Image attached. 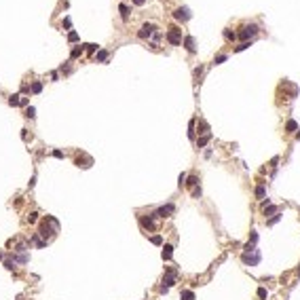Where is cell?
<instances>
[{"mask_svg": "<svg viewBox=\"0 0 300 300\" xmlns=\"http://www.w3.org/2000/svg\"><path fill=\"white\" fill-rule=\"evenodd\" d=\"M140 224H142L146 230H154V218H152V216H148V218L142 216V218H140Z\"/></svg>", "mask_w": 300, "mask_h": 300, "instance_id": "obj_8", "label": "cell"}, {"mask_svg": "<svg viewBox=\"0 0 300 300\" xmlns=\"http://www.w3.org/2000/svg\"><path fill=\"white\" fill-rule=\"evenodd\" d=\"M40 91H43V83H38V81L32 83V93H40Z\"/></svg>", "mask_w": 300, "mask_h": 300, "instance_id": "obj_19", "label": "cell"}, {"mask_svg": "<svg viewBox=\"0 0 300 300\" xmlns=\"http://www.w3.org/2000/svg\"><path fill=\"white\" fill-rule=\"evenodd\" d=\"M247 47H252V43H247V40H245V43H241L239 47H235V51H245Z\"/></svg>", "mask_w": 300, "mask_h": 300, "instance_id": "obj_24", "label": "cell"}, {"mask_svg": "<svg viewBox=\"0 0 300 300\" xmlns=\"http://www.w3.org/2000/svg\"><path fill=\"white\" fill-rule=\"evenodd\" d=\"M298 277H300V266H298Z\"/></svg>", "mask_w": 300, "mask_h": 300, "instance_id": "obj_42", "label": "cell"}, {"mask_svg": "<svg viewBox=\"0 0 300 300\" xmlns=\"http://www.w3.org/2000/svg\"><path fill=\"white\" fill-rule=\"evenodd\" d=\"M256 197H258V199H262V197H264V186H258V188H256Z\"/></svg>", "mask_w": 300, "mask_h": 300, "instance_id": "obj_29", "label": "cell"}, {"mask_svg": "<svg viewBox=\"0 0 300 300\" xmlns=\"http://www.w3.org/2000/svg\"><path fill=\"white\" fill-rule=\"evenodd\" d=\"M26 116H28V119H34V116H36V110H34V106H28V108H26Z\"/></svg>", "mask_w": 300, "mask_h": 300, "instance_id": "obj_16", "label": "cell"}, {"mask_svg": "<svg viewBox=\"0 0 300 300\" xmlns=\"http://www.w3.org/2000/svg\"><path fill=\"white\" fill-rule=\"evenodd\" d=\"M81 53H83V49H81V47H76V49H74V51H72V55H70V57H72V59H74V57H78V55H81Z\"/></svg>", "mask_w": 300, "mask_h": 300, "instance_id": "obj_31", "label": "cell"}, {"mask_svg": "<svg viewBox=\"0 0 300 300\" xmlns=\"http://www.w3.org/2000/svg\"><path fill=\"white\" fill-rule=\"evenodd\" d=\"M68 38H70V40H76V38H78V34H76V32H70V36H68Z\"/></svg>", "mask_w": 300, "mask_h": 300, "instance_id": "obj_40", "label": "cell"}, {"mask_svg": "<svg viewBox=\"0 0 300 300\" xmlns=\"http://www.w3.org/2000/svg\"><path fill=\"white\" fill-rule=\"evenodd\" d=\"M184 47H186L188 53H195V38H192V36H186V38H184Z\"/></svg>", "mask_w": 300, "mask_h": 300, "instance_id": "obj_10", "label": "cell"}, {"mask_svg": "<svg viewBox=\"0 0 300 300\" xmlns=\"http://www.w3.org/2000/svg\"><path fill=\"white\" fill-rule=\"evenodd\" d=\"M36 218H38V214H36V212H32V214L28 216V222L32 224V222H36Z\"/></svg>", "mask_w": 300, "mask_h": 300, "instance_id": "obj_34", "label": "cell"}, {"mask_svg": "<svg viewBox=\"0 0 300 300\" xmlns=\"http://www.w3.org/2000/svg\"><path fill=\"white\" fill-rule=\"evenodd\" d=\"M279 220H281V216H273V218H271V220H268L266 224H268V226H273V224H277Z\"/></svg>", "mask_w": 300, "mask_h": 300, "instance_id": "obj_27", "label": "cell"}, {"mask_svg": "<svg viewBox=\"0 0 300 300\" xmlns=\"http://www.w3.org/2000/svg\"><path fill=\"white\" fill-rule=\"evenodd\" d=\"M32 241L36 243V247H44V245H47V241H43V239H40V235H38V233H34V237H32Z\"/></svg>", "mask_w": 300, "mask_h": 300, "instance_id": "obj_13", "label": "cell"}, {"mask_svg": "<svg viewBox=\"0 0 300 300\" xmlns=\"http://www.w3.org/2000/svg\"><path fill=\"white\" fill-rule=\"evenodd\" d=\"M87 51H89V53H93V51H97V44H87Z\"/></svg>", "mask_w": 300, "mask_h": 300, "instance_id": "obj_39", "label": "cell"}, {"mask_svg": "<svg viewBox=\"0 0 300 300\" xmlns=\"http://www.w3.org/2000/svg\"><path fill=\"white\" fill-rule=\"evenodd\" d=\"M258 298H266V290H264V288H260V290H258Z\"/></svg>", "mask_w": 300, "mask_h": 300, "instance_id": "obj_36", "label": "cell"}, {"mask_svg": "<svg viewBox=\"0 0 300 300\" xmlns=\"http://www.w3.org/2000/svg\"><path fill=\"white\" fill-rule=\"evenodd\" d=\"M4 268L13 271V268H15V262H13V260H4Z\"/></svg>", "mask_w": 300, "mask_h": 300, "instance_id": "obj_28", "label": "cell"}, {"mask_svg": "<svg viewBox=\"0 0 300 300\" xmlns=\"http://www.w3.org/2000/svg\"><path fill=\"white\" fill-rule=\"evenodd\" d=\"M173 209H175V207H173L171 203H169V205H163V207H159V209L152 214V218H167V216L173 214Z\"/></svg>", "mask_w": 300, "mask_h": 300, "instance_id": "obj_5", "label": "cell"}, {"mask_svg": "<svg viewBox=\"0 0 300 300\" xmlns=\"http://www.w3.org/2000/svg\"><path fill=\"white\" fill-rule=\"evenodd\" d=\"M298 140H300V133H298Z\"/></svg>", "mask_w": 300, "mask_h": 300, "instance_id": "obj_43", "label": "cell"}, {"mask_svg": "<svg viewBox=\"0 0 300 300\" xmlns=\"http://www.w3.org/2000/svg\"><path fill=\"white\" fill-rule=\"evenodd\" d=\"M285 129L292 133V131H296L298 129V125H296V121H288V125H285Z\"/></svg>", "mask_w": 300, "mask_h": 300, "instance_id": "obj_20", "label": "cell"}, {"mask_svg": "<svg viewBox=\"0 0 300 300\" xmlns=\"http://www.w3.org/2000/svg\"><path fill=\"white\" fill-rule=\"evenodd\" d=\"M256 241H258V233H256V230H252V235H250V243L254 245Z\"/></svg>", "mask_w": 300, "mask_h": 300, "instance_id": "obj_30", "label": "cell"}, {"mask_svg": "<svg viewBox=\"0 0 300 300\" xmlns=\"http://www.w3.org/2000/svg\"><path fill=\"white\" fill-rule=\"evenodd\" d=\"M256 34H258V26H256V23H252V26H245V28H241V32H239V38L247 40V38L256 36Z\"/></svg>", "mask_w": 300, "mask_h": 300, "instance_id": "obj_3", "label": "cell"}, {"mask_svg": "<svg viewBox=\"0 0 300 300\" xmlns=\"http://www.w3.org/2000/svg\"><path fill=\"white\" fill-rule=\"evenodd\" d=\"M57 228H59V222H57L53 216H47L43 220V224H40V228H38V235L44 237V239H51V237L57 233Z\"/></svg>", "mask_w": 300, "mask_h": 300, "instance_id": "obj_1", "label": "cell"}, {"mask_svg": "<svg viewBox=\"0 0 300 300\" xmlns=\"http://www.w3.org/2000/svg\"><path fill=\"white\" fill-rule=\"evenodd\" d=\"M271 214H277V207L275 205H266L264 207V216H271Z\"/></svg>", "mask_w": 300, "mask_h": 300, "instance_id": "obj_18", "label": "cell"}, {"mask_svg": "<svg viewBox=\"0 0 300 300\" xmlns=\"http://www.w3.org/2000/svg\"><path fill=\"white\" fill-rule=\"evenodd\" d=\"M167 40H169L171 44H180V43H182V30L171 28V30L167 32Z\"/></svg>", "mask_w": 300, "mask_h": 300, "instance_id": "obj_4", "label": "cell"}, {"mask_svg": "<svg viewBox=\"0 0 300 300\" xmlns=\"http://www.w3.org/2000/svg\"><path fill=\"white\" fill-rule=\"evenodd\" d=\"M171 285H175V279H173V275H167V277L163 279V288H161V292L165 294V292H167Z\"/></svg>", "mask_w": 300, "mask_h": 300, "instance_id": "obj_9", "label": "cell"}, {"mask_svg": "<svg viewBox=\"0 0 300 300\" xmlns=\"http://www.w3.org/2000/svg\"><path fill=\"white\" fill-rule=\"evenodd\" d=\"M173 17H175L178 21H186V19H190V11H188L186 6H182V9H175V11H173Z\"/></svg>", "mask_w": 300, "mask_h": 300, "instance_id": "obj_6", "label": "cell"}, {"mask_svg": "<svg viewBox=\"0 0 300 300\" xmlns=\"http://www.w3.org/2000/svg\"><path fill=\"white\" fill-rule=\"evenodd\" d=\"M144 2H146V0H133V4H137V6H142Z\"/></svg>", "mask_w": 300, "mask_h": 300, "instance_id": "obj_41", "label": "cell"}, {"mask_svg": "<svg viewBox=\"0 0 300 300\" xmlns=\"http://www.w3.org/2000/svg\"><path fill=\"white\" fill-rule=\"evenodd\" d=\"M53 157H55V159H64V152H61V150H53Z\"/></svg>", "mask_w": 300, "mask_h": 300, "instance_id": "obj_37", "label": "cell"}, {"mask_svg": "<svg viewBox=\"0 0 300 300\" xmlns=\"http://www.w3.org/2000/svg\"><path fill=\"white\" fill-rule=\"evenodd\" d=\"M119 11H121V17H123V19L127 21V19H129V6H125V4H121V6H119Z\"/></svg>", "mask_w": 300, "mask_h": 300, "instance_id": "obj_14", "label": "cell"}, {"mask_svg": "<svg viewBox=\"0 0 300 300\" xmlns=\"http://www.w3.org/2000/svg\"><path fill=\"white\" fill-rule=\"evenodd\" d=\"M186 178H188L186 173H180V178H178V186H180V188H182V186L186 184Z\"/></svg>", "mask_w": 300, "mask_h": 300, "instance_id": "obj_22", "label": "cell"}, {"mask_svg": "<svg viewBox=\"0 0 300 300\" xmlns=\"http://www.w3.org/2000/svg\"><path fill=\"white\" fill-rule=\"evenodd\" d=\"M214 61H216V64H222V61H226V55H218Z\"/></svg>", "mask_w": 300, "mask_h": 300, "instance_id": "obj_38", "label": "cell"}, {"mask_svg": "<svg viewBox=\"0 0 300 300\" xmlns=\"http://www.w3.org/2000/svg\"><path fill=\"white\" fill-rule=\"evenodd\" d=\"M180 298H182V300H195V294H192L190 290H184V292L180 294Z\"/></svg>", "mask_w": 300, "mask_h": 300, "instance_id": "obj_15", "label": "cell"}, {"mask_svg": "<svg viewBox=\"0 0 300 300\" xmlns=\"http://www.w3.org/2000/svg\"><path fill=\"white\" fill-rule=\"evenodd\" d=\"M17 262H28V254H23V252H21V254L17 256Z\"/></svg>", "mask_w": 300, "mask_h": 300, "instance_id": "obj_35", "label": "cell"}, {"mask_svg": "<svg viewBox=\"0 0 300 300\" xmlns=\"http://www.w3.org/2000/svg\"><path fill=\"white\" fill-rule=\"evenodd\" d=\"M197 182H199V180H197V175H190V178H188V182H186V186H188V188H195V186H197Z\"/></svg>", "mask_w": 300, "mask_h": 300, "instance_id": "obj_17", "label": "cell"}, {"mask_svg": "<svg viewBox=\"0 0 300 300\" xmlns=\"http://www.w3.org/2000/svg\"><path fill=\"white\" fill-rule=\"evenodd\" d=\"M188 137L190 140L195 137V121H190V125H188Z\"/></svg>", "mask_w": 300, "mask_h": 300, "instance_id": "obj_23", "label": "cell"}, {"mask_svg": "<svg viewBox=\"0 0 300 300\" xmlns=\"http://www.w3.org/2000/svg\"><path fill=\"white\" fill-rule=\"evenodd\" d=\"M241 260H243V264H250V266H256L258 262H260V252H254V247H252V245H250V243H247V245H245V254H243V256H241Z\"/></svg>", "mask_w": 300, "mask_h": 300, "instance_id": "obj_2", "label": "cell"}, {"mask_svg": "<svg viewBox=\"0 0 300 300\" xmlns=\"http://www.w3.org/2000/svg\"><path fill=\"white\" fill-rule=\"evenodd\" d=\"M106 57H108V53H106V51H99V53H97V61H104Z\"/></svg>", "mask_w": 300, "mask_h": 300, "instance_id": "obj_32", "label": "cell"}, {"mask_svg": "<svg viewBox=\"0 0 300 300\" xmlns=\"http://www.w3.org/2000/svg\"><path fill=\"white\" fill-rule=\"evenodd\" d=\"M224 38H228V40H235V38H237V34H235V32H230V30H226V32H224Z\"/></svg>", "mask_w": 300, "mask_h": 300, "instance_id": "obj_25", "label": "cell"}, {"mask_svg": "<svg viewBox=\"0 0 300 300\" xmlns=\"http://www.w3.org/2000/svg\"><path fill=\"white\" fill-rule=\"evenodd\" d=\"M152 34H154V26H152V23H144V26L140 28V32H137L140 38H148V36H152Z\"/></svg>", "mask_w": 300, "mask_h": 300, "instance_id": "obj_7", "label": "cell"}, {"mask_svg": "<svg viewBox=\"0 0 300 300\" xmlns=\"http://www.w3.org/2000/svg\"><path fill=\"white\" fill-rule=\"evenodd\" d=\"M171 254H173V245H169V243L163 245V254H161L163 260H171Z\"/></svg>", "mask_w": 300, "mask_h": 300, "instance_id": "obj_11", "label": "cell"}, {"mask_svg": "<svg viewBox=\"0 0 300 300\" xmlns=\"http://www.w3.org/2000/svg\"><path fill=\"white\" fill-rule=\"evenodd\" d=\"M150 241H152L154 245H161V243H163V237H161V235H154V237H152Z\"/></svg>", "mask_w": 300, "mask_h": 300, "instance_id": "obj_26", "label": "cell"}, {"mask_svg": "<svg viewBox=\"0 0 300 300\" xmlns=\"http://www.w3.org/2000/svg\"><path fill=\"white\" fill-rule=\"evenodd\" d=\"M9 104H11V106H17V104H21L19 95H11V97H9Z\"/></svg>", "mask_w": 300, "mask_h": 300, "instance_id": "obj_21", "label": "cell"}, {"mask_svg": "<svg viewBox=\"0 0 300 300\" xmlns=\"http://www.w3.org/2000/svg\"><path fill=\"white\" fill-rule=\"evenodd\" d=\"M209 140H212V135H209V133H205V135H201V137H199L197 146H199V148H203V146H205V144H207Z\"/></svg>", "mask_w": 300, "mask_h": 300, "instance_id": "obj_12", "label": "cell"}, {"mask_svg": "<svg viewBox=\"0 0 300 300\" xmlns=\"http://www.w3.org/2000/svg\"><path fill=\"white\" fill-rule=\"evenodd\" d=\"M192 197H195V199H199V197H201V188H199V186H195V188H192Z\"/></svg>", "mask_w": 300, "mask_h": 300, "instance_id": "obj_33", "label": "cell"}]
</instances>
